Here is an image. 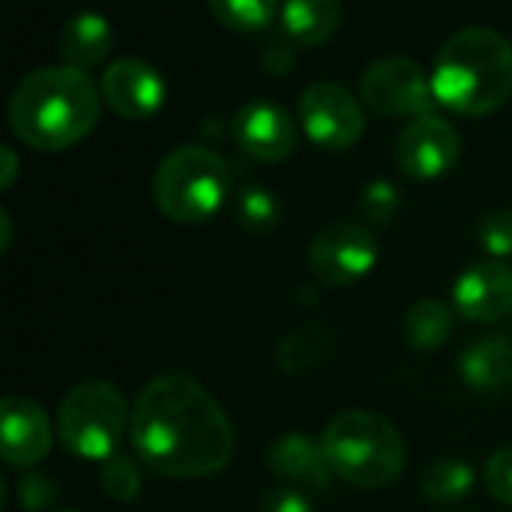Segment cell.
<instances>
[{"instance_id":"obj_1","label":"cell","mask_w":512,"mask_h":512,"mask_svg":"<svg viewBox=\"0 0 512 512\" xmlns=\"http://www.w3.org/2000/svg\"><path fill=\"white\" fill-rule=\"evenodd\" d=\"M129 435L138 459L174 480L210 477L234 453V429L222 405L183 372L159 375L138 393Z\"/></svg>"},{"instance_id":"obj_2","label":"cell","mask_w":512,"mask_h":512,"mask_svg":"<svg viewBox=\"0 0 512 512\" xmlns=\"http://www.w3.org/2000/svg\"><path fill=\"white\" fill-rule=\"evenodd\" d=\"M99 120V93L87 72L72 66L36 69L18 81L9 126L33 150L57 153L78 144Z\"/></svg>"},{"instance_id":"obj_3","label":"cell","mask_w":512,"mask_h":512,"mask_svg":"<svg viewBox=\"0 0 512 512\" xmlns=\"http://www.w3.org/2000/svg\"><path fill=\"white\" fill-rule=\"evenodd\" d=\"M435 99L465 117H486L512 96V45L489 27L453 33L432 69Z\"/></svg>"},{"instance_id":"obj_4","label":"cell","mask_w":512,"mask_h":512,"mask_svg":"<svg viewBox=\"0 0 512 512\" xmlns=\"http://www.w3.org/2000/svg\"><path fill=\"white\" fill-rule=\"evenodd\" d=\"M336 477L357 489H384L405 468V441L399 429L375 411H342L321 435Z\"/></svg>"},{"instance_id":"obj_5","label":"cell","mask_w":512,"mask_h":512,"mask_svg":"<svg viewBox=\"0 0 512 512\" xmlns=\"http://www.w3.org/2000/svg\"><path fill=\"white\" fill-rule=\"evenodd\" d=\"M153 195L165 219L177 225H201L228 201L231 168L216 150L198 144L177 147L159 162Z\"/></svg>"},{"instance_id":"obj_6","label":"cell","mask_w":512,"mask_h":512,"mask_svg":"<svg viewBox=\"0 0 512 512\" xmlns=\"http://www.w3.org/2000/svg\"><path fill=\"white\" fill-rule=\"evenodd\" d=\"M126 423H132L126 399L108 381L78 384L66 393L57 411V432L63 447L90 462H105L114 456L117 444L123 441Z\"/></svg>"},{"instance_id":"obj_7","label":"cell","mask_w":512,"mask_h":512,"mask_svg":"<svg viewBox=\"0 0 512 512\" xmlns=\"http://www.w3.org/2000/svg\"><path fill=\"white\" fill-rule=\"evenodd\" d=\"M378 240L369 228L357 222H336L315 234L306 264L312 276L324 285L342 288L366 279L378 264Z\"/></svg>"},{"instance_id":"obj_8","label":"cell","mask_w":512,"mask_h":512,"mask_svg":"<svg viewBox=\"0 0 512 512\" xmlns=\"http://www.w3.org/2000/svg\"><path fill=\"white\" fill-rule=\"evenodd\" d=\"M360 90L369 108L384 117L432 114V105L438 102L432 93V78H426L423 66L408 57H387L372 63L363 75Z\"/></svg>"},{"instance_id":"obj_9","label":"cell","mask_w":512,"mask_h":512,"mask_svg":"<svg viewBox=\"0 0 512 512\" xmlns=\"http://www.w3.org/2000/svg\"><path fill=\"white\" fill-rule=\"evenodd\" d=\"M300 120L306 135L324 150H348L366 129L357 96L333 81L312 84L300 96Z\"/></svg>"},{"instance_id":"obj_10","label":"cell","mask_w":512,"mask_h":512,"mask_svg":"<svg viewBox=\"0 0 512 512\" xmlns=\"http://www.w3.org/2000/svg\"><path fill=\"white\" fill-rule=\"evenodd\" d=\"M396 156L411 180H438L459 162V135L441 114H420L402 129Z\"/></svg>"},{"instance_id":"obj_11","label":"cell","mask_w":512,"mask_h":512,"mask_svg":"<svg viewBox=\"0 0 512 512\" xmlns=\"http://www.w3.org/2000/svg\"><path fill=\"white\" fill-rule=\"evenodd\" d=\"M453 306L465 321H498L512 312V267L492 258L471 264L453 282Z\"/></svg>"},{"instance_id":"obj_12","label":"cell","mask_w":512,"mask_h":512,"mask_svg":"<svg viewBox=\"0 0 512 512\" xmlns=\"http://www.w3.org/2000/svg\"><path fill=\"white\" fill-rule=\"evenodd\" d=\"M234 138L240 150L258 162H282L294 153L297 129L291 114L276 102H246L234 117Z\"/></svg>"},{"instance_id":"obj_13","label":"cell","mask_w":512,"mask_h":512,"mask_svg":"<svg viewBox=\"0 0 512 512\" xmlns=\"http://www.w3.org/2000/svg\"><path fill=\"white\" fill-rule=\"evenodd\" d=\"M0 450L6 465L33 468L51 450V423L27 396H6L0 405Z\"/></svg>"},{"instance_id":"obj_14","label":"cell","mask_w":512,"mask_h":512,"mask_svg":"<svg viewBox=\"0 0 512 512\" xmlns=\"http://www.w3.org/2000/svg\"><path fill=\"white\" fill-rule=\"evenodd\" d=\"M102 96L126 120H150L165 105V78L150 63L126 57L102 72Z\"/></svg>"},{"instance_id":"obj_15","label":"cell","mask_w":512,"mask_h":512,"mask_svg":"<svg viewBox=\"0 0 512 512\" xmlns=\"http://www.w3.org/2000/svg\"><path fill=\"white\" fill-rule=\"evenodd\" d=\"M267 465H270V471L285 486H294L300 492L303 489L327 492L330 489V480H333V468L327 462L324 444L321 441H312L309 435H300V432L282 435L270 447Z\"/></svg>"},{"instance_id":"obj_16","label":"cell","mask_w":512,"mask_h":512,"mask_svg":"<svg viewBox=\"0 0 512 512\" xmlns=\"http://www.w3.org/2000/svg\"><path fill=\"white\" fill-rule=\"evenodd\" d=\"M459 372L477 393H501L512 387V336H486L471 342L459 357Z\"/></svg>"},{"instance_id":"obj_17","label":"cell","mask_w":512,"mask_h":512,"mask_svg":"<svg viewBox=\"0 0 512 512\" xmlns=\"http://www.w3.org/2000/svg\"><path fill=\"white\" fill-rule=\"evenodd\" d=\"M114 45V30L105 15L99 12H78L63 24L60 33V54L72 69H96Z\"/></svg>"},{"instance_id":"obj_18","label":"cell","mask_w":512,"mask_h":512,"mask_svg":"<svg viewBox=\"0 0 512 512\" xmlns=\"http://www.w3.org/2000/svg\"><path fill=\"white\" fill-rule=\"evenodd\" d=\"M342 21L339 0H285L282 33L294 45H324Z\"/></svg>"},{"instance_id":"obj_19","label":"cell","mask_w":512,"mask_h":512,"mask_svg":"<svg viewBox=\"0 0 512 512\" xmlns=\"http://www.w3.org/2000/svg\"><path fill=\"white\" fill-rule=\"evenodd\" d=\"M453 336V312L441 300H417L405 315V339L414 351H441Z\"/></svg>"},{"instance_id":"obj_20","label":"cell","mask_w":512,"mask_h":512,"mask_svg":"<svg viewBox=\"0 0 512 512\" xmlns=\"http://www.w3.org/2000/svg\"><path fill=\"white\" fill-rule=\"evenodd\" d=\"M474 468L462 459H441L435 462L432 468L423 471L420 477V489H423V498L432 501V504H456L462 501L471 489H474Z\"/></svg>"},{"instance_id":"obj_21","label":"cell","mask_w":512,"mask_h":512,"mask_svg":"<svg viewBox=\"0 0 512 512\" xmlns=\"http://www.w3.org/2000/svg\"><path fill=\"white\" fill-rule=\"evenodd\" d=\"M234 216L240 228H246L249 234H267L279 222V204L270 189L249 183L234 198Z\"/></svg>"},{"instance_id":"obj_22","label":"cell","mask_w":512,"mask_h":512,"mask_svg":"<svg viewBox=\"0 0 512 512\" xmlns=\"http://www.w3.org/2000/svg\"><path fill=\"white\" fill-rule=\"evenodd\" d=\"M207 3L225 27L243 33L267 27L279 6V0H207Z\"/></svg>"},{"instance_id":"obj_23","label":"cell","mask_w":512,"mask_h":512,"mask_svg":"<svg viewBox=\"0 0 512 512\" xmlns=\"http://www.w3.org/2000/svg\"><path fill=\"white\" fill-rule=\"evenodd\" d=\"M99 486L111 501H132L141 492V468L129 456H111L99 468Z\"/></svg>"},{"instance_id":"obj_24","label":"cell","mask_w":512,"mask_h":512,"mask_svg":"<svg viewBox=\"0 0 512 512\" xmlns=\"http://www.w3.org/2000/svg\"><path fill=\"white\" fill-rule=\"evenodd\" d=\"M477 240L492 258H498V261L512 258V210L489 213L477 228Z\"/></svg>"},{"instance_id":"obj_25","label":"cell","mask_w":512,"mask_h":512,"mask_svg":"<svg viewBox=\"0 0 512 512\" xmlns=\"http://www.w3.org/2000/svg\"><path fill=\"white\" fill-rule=\"evenodd\" d=\"M360 204H363V216H366L372 225H387V222L399 213L402 195H399V189H396L390 180H375V183L366 186Z\"/></svg>"},{"instance_id":"obj_26","label":"cell","mask_w":512,"mask_h":512,"mask_svg":"<svg viewBox=\"0 0 512 512\" xmlns=\"http://www.w3.org/2000/svg\"><path fill=\"white\" fill-rule=\"evenodd\" d=\"M483 480H486V489L492 492L495 501L512 507V444L501 447V450L486 462Z\"/></svg>"},{"instance_id":"obj_27","label":"cell","mask_w":512,"mask_h":512,"mask_svg":"<svg viewBox=\"0 0 512 512\" xmlns=\"http://www.w3.org/2000/svg\"><path fill=\"white\" fill-rule=\"evenodd\" d=\"M54 498H57L54 483L45 480V477L30 474V477H24V480L18 483V504H21L24 510H45L48 504H54Z\"/></svg>"},{"instance_id":"obj_28","label":"cell","mask_w":512,"mask_h":512,"mask_svg":"<svg viewBox=\"0 0 512 512\" xmlns=\"http://www.w3.org/2000/svg\"><path fill=\"white\" fill-rule=\"evenodd\" d=\"M261 512H315L312 501L294 486H276L261 498Z\"/></svg>"},{"instance_id":"obj_29","label":"cell","mask_w":512,"mask_h":512,"mask_svg":"<svg viewBox=\"0 0 512 512\" xmlns=\"http://www.w3.org/2000/svg\"><path fill=\"white\" fill-rule=\"evenodd\" d=\"M15 171H18V159H15V153L6 147V150H3V189H9V186H12Z\"/></svg>"},{"instance_id":"obj_30","label":"cell","mask_w":512,"mask_h":512,"mask_svg":"<svg viewBox=\"0 0 512 512\" xmlns=\"http://www.w3.org/2000/svg\"><path fill=\"white\" fill-rule=\"evenodd\" d=\"M0 219H3V249H6V246H9V213L3 210Z\"/></svg>"},{"instance_id":"obj_31","label":"cell","mask_w":512,"mask_h":512,"mask_svg":"<svg viewBox=\"0 0 512 512\" xmlns=\"http://www.w3.org/2000/svg\"><path fill=\"white\" fill-rule=\"evenodd\" d=\"M60 512H78V510H60Z\"/></svg>"}]
</instances>
